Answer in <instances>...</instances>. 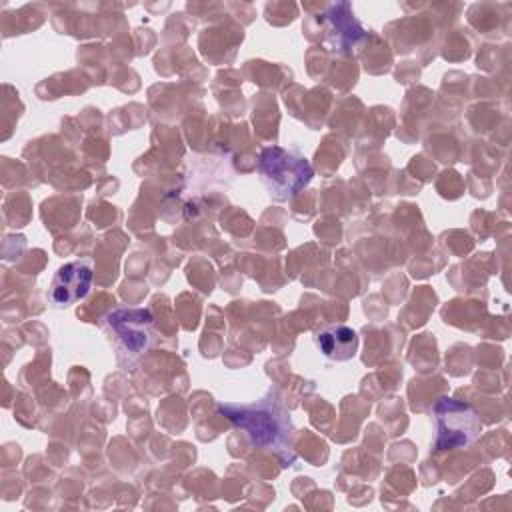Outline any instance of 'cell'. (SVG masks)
<instances>
[{"mask_svg": "<svg viewBox=\"0 0 512 512\" xmlns=\"http://www.w3.org/2000/svg\"><path fill=\"white\" fill-rule=\"evenodd\" d=\"M314 344L328 360L346 362L356 356L358 334L346 324H330L314 334Z\"/></svg>", "mask_w": 512, "mask_h": 512, "instance_id": "cell-7", "label": "cell"}, {"mask_svg": "<svg viewBox=\"0 0 512 512\" xmlns=\"http://www.w3.org/2000/svg\"><path fill=\"white\" fill-rule=\"evenodd\" d=\"M324 20H326L324 42L332 52H350L364 36V28L354 18L352 6L348 2L330 4L324 12Z\"/></svg>", "mask_w": 512, "mask_h": 512, "instance_id": "cell-6", "label": "cell"}, {"mask_svg": "<svg viewBox=\"0 0 512 512\" xmlns=\"http://www.w3.org/2000/svg\"><path fill=\"white\" fill-rule=\"evenodd\" d=\"M434 452L460 450L470 446L482 432V420L478 412L462 400L440 398L434 408Z\"/></svg>", "mask_w": 512, "mask_h": 512, "instance_id": "cell-4", "label": "cell"}, {"mask_svg": "<svg viewBox=\"0 0 512 512\" xmlns=\"http://www.w3.org/2000/svg\"><path fill=\"white\" fill-rule=\"evenodd\" d=\"M94 282L92 258H78L62 264L50 280L46 298L52 308H68L84 300Z\"/></svg>", "mask_w": 512, "mask_h": 512, "instance_id": "cell-5", "label": "cell"}, {"mask_svg": "<svg viewBox=\"0 0 512 512\" xmlns=\"http://www.w3.org/2000/svg\"><path fill=\"white\" fill-rule=\"evenodd\" d=\"M218 412L244 430L254 446L274 452L282 466L294 464V424L290 412L276 394L270 392L254 402H220Z\"/></svg>", "mask_w": 512, "mask_h": 512, "instance_id": "cell-1", "label": "cell"}, {"mask_svg": "<svg viewBox=\"0 0 512 512\" xmlns=\"http://www.w3.org/2000/svg\"><path fill=\"white\" fill-rule=\"evenodd\" d=\"M104 336L124 372H134L156 340L154 316L148 308L118 306L102 320Z\"/></svg>", "mask_w": 512, "mask_h": 512, "instance_id": "cell-2", "label": "cell"}, {"mask_svg": "<svg viewBox=\"0 0 512 512\" xmlns=\"http://www.w3.org/2000/svg\"><path fill=\"white\" fill-rule=\"evenodd\" d=\"M256 170L266 194L276 202L296 196L314 176L312 164L300 150L282 146L262 148Z\"/></svg>", "mask_w": 512, "mask_h": 512, "instance_id": "cell-3", "label": "cell"}]
</instances>
